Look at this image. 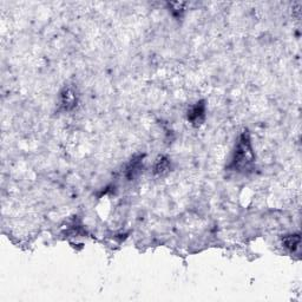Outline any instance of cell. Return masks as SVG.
Wrapping results in <instances>:
<instances>
[{"label":"cell","mask_w":302,"mask_h":302,"mask_svg":"<svg viewBox=\"0 0 302 302\" xmlns=\"http://www.w3.org/2000/svg\"><path fill=\"white\" fill-rule=\"evenodd\" d=\"M78 95L72 86H65L59 93V106L64 111H71L77 106Z\"/></svg>","instance_id":"3957f363"},{"label":"cell","mask_w":302,"mask_h":302,"mask_svg":"<svg viewBox=\"0 0 302 302\" xmlns=\"http://www.w3.org/2000/svg\"><path fill=\"white\" fill-rule=\"evenodd\" d=\"M143 158L144 155H136L130 160V162L125 167V177L128 181L137 178L143 171Z\"/></svg>","instance_id":"277c9868"},{"label":"cell","mask_w":302,"mask_h":302,"mask_svg":"<svg viewBox=\"0 0 302 302\" xmlns=\"http://www.w3.org/2000/svg\"><path fill=\"white\" fill-rule=\"evenodd\" d=\"M171 169V162L167 156H161L157 157L156 162L154 164V174L156 176H164L167 175Z\"/></svg>","instance_id":"5b68a950"},{"label":"cell","mask_w":302,"mask_h":302,"mask_svg":"<svg viewBox=\"0 0 302 302\" xmlns=\"http://www.w3.org/2000/svg\"><path fill=\"white\" fill-rule=\"evenodd\" d=\"M169 7L171 9V12L175 17H181L182 13L184 12L185 3H170L169 4Z\"/></svg>","instance_id":"ba28073f"},{"label":"cell","mask_w":302,"mask_h":302,"mask_svg":"<svg viewBox=\"0 0 302 302\" xmlns=\"http://www.w3.org/2000/svg\"><path fill=\"white\" fill-rule=\"evenodd\" d=\"M255 168V153L248 129L239 136L228 169L237 174H249Z\"/></svg>","instance_id":"6da1fadb"},{"label":"cell","mask_w":302,"mask_h":302,"mask_svg":"<svg viewBox=\"0 0 302 302\" xmlns=\"http://www.w3.org/2000/svg\"><path fill=\"white\" fill-rule=\"evenodd\" d=\"M206 100H199L196 104L190 107L186 115V118L190 122L193 127L199 128L206 121Z\"/></svg>","instance_id":"7a4b0ae2"},{"label":"cell","mask_w":302,"mask_h":302,"mask_svg":"<svg viewBox=\"0 0 302 302\" xmlns=\"http://www.w3.org/2000/svg\"><path fill=\"white\" fill-rule=\"evenodd\" d=\"M282 246L286 248L287 250H289L290 253H294L300 248L301 236L299 234H292V235H286L282 237L281 240Z\"/></svg>","instance_id":"8992f818"},{"label":"cell","mask_w":302,"mask_h":302,"mask_svg":"<svg viewBox=\"0 0 302 302\" xmlns=\"http://www.w3.org/2000/svg\"><path fill=\"white\" fill-rule=\"evenodd\" d=\"M66 233L71 236H81L86 234L85 229L83 228V225L79 223V222H77V220H73L69 225H67Z\"/></svg>","instance_id":"52a82bcc"}]
</instances>
